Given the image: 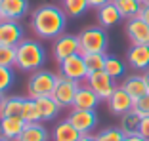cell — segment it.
<instances>
[{
	"instance_id": "1",
	"label": "cell",
	"mask_w": 149,
	"mask_h": 141,
	"mask_svg": "<svg viewBox=\"0 0 149 141\" xmlns=\"http://www.w3.org/2000/svg\"><path fill=\"white\" fill-rule=\"evenodd\" d=\"M65 25L67 15L61 6L46 4L31 13V29L42 40H56L59 35L65 32Z\"/></svg>"
},
{
	"instance_id": "2",
	"label": "cell",
	"mask_w": 149,
	"mask_h": 141,
	"mask_svg": "<svg viewBox=\"0 0 149 141\" xmlns=\"http://www.w3.org/2000/svg\"><path fill=\"white\" fill-rule=\"evenodd\" d=\"M46 63V50L35 38H25L19 46H15V67L21 70H35L42 69Z\"/></svg>"
},
{
	"instance_id": "3",
	"label": "cell",
	"mask_w": 149,
	"mask_h": 141,
	"mask_svg": "<svg viewBox=\"0 0 149 141\" xmlns=\"http://www.w3.org/2000/svg\"><path fill=\"white\" fill-rule=\"evenodd\" d=\"M57 84V75L48 69H38L31 73L29 80H27V95L31 99H38V97L52 95Z\"/></svg>"
},
{
	"instance_id": "4",
	"label": "cell",
	"mask_w": 149,
	"mask_h": 141,
	"mask_svg": "<svg viewBox=\"0 0 149 141\" xmlns=\"http://www.w3.org/2000/svg\"><path fill=\"white\" fill-rule=\"evenodd\" d=\"M80 42V53H107V46H109V38L103 27H86L79 35Z\"/></svg>"
},
{
	"instance_id": "5",
	"label": "cell",
	"mask_w": 149,
	"mask_h": 141,
	"mask_svg": "<svg viewBox=\"0 0 149 141\" xmlns=\"http://www.w3.org/2000/svg\"><path fill=\"white\" fill-rule=\"evenodd\" d=\"M79 86L80 82H77V80H71L63 75H57V84H56L52 97L57 101V105L61 109H73V101H74L77 92H79Z\"/></svg>"
},
{
	"instance_id": "6",
	"label": "cell",
	"mask_w": 149,
	"mask_h": 141,
	"mask_svg": "<svg viewBox=\"0 0 149 141\" xmlns=\"http://www.w3.org/2000/svg\"><path fill=\"white\" fill-rule=\"evenodd\" d=\"M59 67V73L57 75H63L71 80H77V82H86L88 78V69L86 63H84V55L82 53H74L71 57L63 59V61L57 63Z\"/></svg>"
},
{
	"instance_id": "7",
	"label": "cell",
	"mask_w": 149,
	"mask_h": 141,
	"mask_svg": "<svg viewBox=\"0 0 149 141\" xmlns=\"http://www.w3.org/2000/svg\"><path fill=\"white\" fill-rule=\"evenodd\" d=\"M86 84L96 92V95L101 101H107L111 93L117 90V82L113 76H109L105 70H97V73H90L86 78Z\"/></svg>"
},
{
	"instance_id": "8",
	"label": "cell",
	"mask_w": 149,
	"mask_h": 141,
	"mask_svg": "<svg viewBox=\"0 0 149 141\" xmlns=\"http://www.w3.org/2000/svg\"><path fill=\"white\" fill-rule=\"evenodd\" d=\"M52 53L56 61H63V59L71 57L74 53H80V42H79V35H59L56 40H54L52 46Z\"/></svg>"
},
{
	"instance_id": "9",
	"label": "cell",
	"mask_w": 149,
	"mask_h": 141,
	"mask_svg": "<svg viewBox=\"0 0 149 141\" xmlns=\"http://www.w3.org/2000/svg\"><path fill=\"white\" fill-rule=\"evenodd\" d=\"M23 40H25V35H23V27L19 25V21H10V19L0 21V44L15 48Z\"/></svg>"
},
{
	"instance_id": "10",
	"label": "cell",
	"mask_w": 149,
	"mask_h": 141,
	"mask_svg": "<svg viewBox=\"0 0 149 141\" xmlns=\"http://www.w3.org/2000/svg\"><path fill=\"white\" fill-rule=\"evenodd\" d=\"M69 122L73 124L74 128L79 130L80 133H92V130L97 126V115L96 111H80V109H71L69 113Z\"/></svg>"
},
{
	"instance_id": "11",
	"label": "cell",
	"mask_w": 149,
	"mask_h": 141,
	"mask_svg": "<svg viewBox=\"0 0 149 141\" xmlns=\"http://www.w3.org/2000/svg\"><path fill=\"white\" fill-rule=\"evenodd\" d=\"M107 107H109V111L113 115L123 116L124 113H130V111L134 109V99L128 95V92L123 86H117V90H115V92L111 93V97L107 99Z\"/></svg>"
},
{
	"instance_id": "12",
	"label": "cell",
	"mask_w": 149,
	"mask_h": 141,
	"mask_svg": "<svg viewBox=\"0 0 149 141\" xmlns=\"http://www.w3.org/2000/svg\"><path fill=\"white\" fill-rule=\"evenodd\" d=\"M124 32L132 44H149V23H145L141 17L126 19Z\"/></svg>"
},
{
	"instance_id": "13",
	"label": "cell",
	"mask_w": 149,
	"mask_h": 141,
	"mask_svg": "<svg viewBox=\"0 0 149 141\" xmlns=\"http://www.w3.org/2000/svg\"><path fill=\"white\" fill-rule=\"evenodd\" d=\"M126 63L134 70H147L149 69V44H132L126 53Z\"/></svg>"
},
{
	"instance_id": "14",
	"label": "cell",
	"mask_w": 149,
	"mask_h": 141,
	"mask_svg": "<svg viewBox=\"0 0 149 141\" xmlns=\"http://www.w3.org/2000/svg\"><path fill=\"white\" fill-rule=\"evenodd\" d=\"M101 99L96 95V92H94L88 84H80L79 86V92H77V95H74V101H73V109H80V111H96L97 103H100Z\"/></svg>"
},
{
	"instance_id": "15",
	"label": "cell",
	"mask_w": 149,
	"mask_h": 141,
	"mask_svg": "<svg viewBox=\"0 0 149 141\" xmlns=\"http://www.w3.org/2000/svg\"><path fill=\"white\" fill-rule=\"evenodd\" d=\"M25 128V120L21 118V115L15 116H2L0 118V135L8 141H15L19 137V133Z\"/></svg>"
},
{
	"instance_id": "16",
	"label": "cell",
	"mask_w": 149,
	"mask_h": 141,
	"mask_svg": "<svg viewBox=\"0 0 149 141\" xmlns=\"http://www.w3.org/2000/svg\"><path fill=\"white\" fill-rule=\"evenodd\" d=\"M0 6H2V13H4V19L10 21H19L29 13V0H0Z\"/></svg>"
},
{
	"instance_id": "17",
	"label": "cell",
	"mask_w": 149,
	"mask_h": 141,
	"mask_svg": "<svg viewBox=\"0 0 149 141\" xmlns=\"http://www.w3.org/2000/svg\"><path fill=\"white\" fill-rule=\"evenodd\" d=\"M50 132L46 130L44 122H25V128L15 141H48Z\"/></svg>"
},
{
	"instance_id": "18",
	"label": "cell",
	"mask_w": 149,
	"mask_h": 141,
	"mask_svg": "<svg viewBox=\"0 0 149 141\" xmlns=\"http://www.w3.org/2000/svg\"><path fill=\"white\" fill-rule=\"evenodd\" d=\"M120 86L126 90L128 95H130L134 101H136L138 97L149 93L147 84H145V78H143V73H141V75H130V76H126V78L120 82Z\"/></svg>"
},
{
	"instance_id": "19",
	"label": "cell",
	"mask_w": 149,
	"mask_h": 141,
	"mask_svg": "<svg viewBox=\"0 0 149 141\" xmlns=\"http://www.w3.org/2000/svg\"><path fill=\"white\" fill-rule=\"evenodd\" d=\"M82 133L69 122V118L59 120L52 130V141H79Z\"/></svg>"
},
{
	"instance_id": "20",
	"label": "cell",
	"mask_w": 149,
	"mask_h": 141,
	"mask_svg": "<svg viewBox=\"0 0 149 141\" xmlns=\"http://www.w3.org/2000/svg\"><path fill=\"white\" fill-rule=\"evenodd\" d=\"M36 105H38L42 122H50V120H54L57 115H59V111H61V107L57 105V101L54 99L52 95L38 97V99H36Z\"/></svg>"
},
{
	"instance_id": "21",
	"label": "cell",
	"mask_w": 149,
	"mask_h": 141,
	"mask_svg": "<svg viewBox=\"0 0 149 141\" xmlns=\"http://www.w3.org/2000/svg\"><path fill=\"white\" fill-rule=\"evenodd\" d=\"M120 19H123V15H120V12L117 10V6H115L113 2L97 8V21H100V25L103 27V29L117 25Z\"/></svg>"
},
{
	"instance_id": "22",
	"label": "cell",
	"mask_w": 149,
	"mask_h": 141,
	"mask_svg": "<svg viewBox=\"0 0 149 141\" xmlns=\"http://www.w3.org/2000/svg\"><path fill=\"white\" fill-rule=\"evenodd\" d=\"M113 4L120 12L123 19H132V17H140L143 2L141 0H113Z\"/></svg>"
},
{
	"instance_id": "23",
	"label": "cell",
	"mask_w": 149,
	"mask_h": 141,
	"mask_svg": "<svg viewBox=\"0 0 149 141\" xmlns=\"http://www.w3.org/2000/svg\"><path fill=\"white\" fill-rule=\"evenodd\" d=\"M61 8L67 17H80L90 8L88 0H61Z\"/></svg>"
},
{
	"instance_id": "24",
	"label": "cell",
	"mask_w": 149,
	"mask_h": 141,
	"mask_svg": "<svg viewBox=\"0 0 149 141\" xmlns=\"http://www.w3.org/2000/svg\"><path fill=\"white\" fill-rule=\"evenodd\" d=\"M140 120H141V116H138L134 111H130V113H124V115L120 116V124H118V128L123 130L124 135L138 133V128H140Z\"/></svg>"
},
{
	"instance_id": "25",
	"label": "cell",
	"mask_w": 149,
	"mask_h": 141,
	"mask_svg": "<svg viewBox=\"0 0 149 141\" xmlns=\"http://www.w3.org/2000/svg\"><path fill=\"white\" fill-rule=\"evenodd\" d=\"M21 118L25 120V122H42L38 105H36V99H31V97H25V99H23Z\"/></svg>"
},
{
	"instance_id": "26",
	"label": "cell",
	"mask_w": 149,
	"mask_h": 141,
	"mask_svg": "<svg viewBox=\"0 0 149 141\" xmlns=\"http://www.w3.org/2000/svg\"><path fill=\"white\" fill-rule=\"evenodd\" d=\"M103 70H105L109 76H113L115 80L123 78L124 76V70H126V65H124L123 61L118 57H115V55H107L105 59V67H103Z\"/></svg>"
},
{
	"instance_id": "27",
	"label": "cell",
	"mask_w": 149,
	"mask_h": 141,
	"mask_svg": "<svg viewBox=\"0 0 149 141\" xmlns=\"http://www.w3.org/2000/svg\"><path fill=\"white\" fill-rule=\"evenodd\" d=\"M105 59H107V53H84V63H86L88 75L90 73H97V70H103Z\"/></svg>"
},
{
	"instance_id": "28",
	"label": "cell",
	"mask_w": 149,
	"mask_h": 141,
	"mask_svg": "<svg viewBox=\"0 0 149 141\" xmlns=\"http://www.w3.org/2000/svg\"><path fill=\"white\" fill-rule=\"evenodd\" d=\"M23 99H25V97L10 95L8 101H6V105H4V109H2V113H0V118H2V116H15V115H21Z\"/></svg>"
},
{
	"instance_id": "29",
	"label": "cell",
	"mask_w": 149,
	"mask_h": 141,
	"mask_svg": "<svg viewBox=\"0 0 149 141\" xmlns=\"http://www.w3.org/2000/svg\"><path fill=\"white\" fill-rule=\"evenodd\" d=\"M15 82V73L12 67H0V92L6 93Z\"/></svg>"
},
{
	"instance_id": "30",
	"label": "cell",
	"mask_w": 149,
	"mask_h": 141,
	"mask_svg": "<svg viewBox=\"0 0 149 141\" xmlns=\"http://www.w3.org/2000/svg\"><path fill=\"white\" fill-rule=\"evenodd\" d=\"M0 67H15V48L0 44Z\"/></svg>"
},
{
	"instance_id": "31",
	"label": "cell",
	"mask_w": 149,
	"mask_h": 141,
	"mask_svg": "<svg viewBox=\"0 0 149 141\" xmlns=\"http://www.w3.org/2000/svg\"><path fill=\"white\" fill-rule=\"evenodd\" d=\"M97 141H124V133L120 128H105L96 133Z\"/></svg>"
},
{
	"instance_id": "32",
	"label": "cell",
	"mask_w": 149,
	"mask_h": 141,
	"mask_svg": "<svg viewBox=\"0 0 149 141\" xmlns=\"http://www.w3.org/2000/svg\"><path fill=\"white\" fill-rule=\"evenodd\" d=\"M134 113H136L138 116H149V93H145V95L138 97L136 101H134Z\"/></svg>"
},
{
	"instance_id": "33",
	"label": "cell",
	"mask_w": 149,
	"mask_h": 141,
	"mask_svg": "<svg viewBox=\"0 0 149 141\" xmlns=\"http://www.w3.org/2000/svg\"><path fill=\"white\" fill-rule=\"evenodd\" d=\"M138 133H140L143 139L149 141V116H143L140 120V128H138Z\"/></svg>"
},
{
	"instance_id": "34",
	"label": "cell",
	"mask_w": 149,
	"mask_h": 141,
	"mask_svg": "<svg viewBox=\"0 0 149 141\" xmlns=\"http://www.w3.org/2000/svg\"><path fill=\"white\" fill-rule=\"evenodd\" d=\"M140 17L143 19L145 23H149V0H145L143 6H141V12H140Z\"/></svg>"
},
{
	"instance_id": "35",
	"label": "cell",
	"mask_w": 149,
	"mask_h": 141,
	"mask_svg": "<svg viewBox=\"0 0 149 141\" xmlns=\"http://www.w3.org/2000/svg\"><path fill=\"white\" fill-rule=\"evenodd\" d=\"M109 2H113V0H88V4H90V8H101V6L109 4Z\"/></svg>"
},
{
	"instance_id": "36",
	"label": "cell",
	"mask_w": 149,
	"mask_h": 141,
	"mask_svg": "<svg viewBox=\"0 0 149 141\" xmlns=\"http://www.w3.org/2000/svg\"><path fill=\"white\" fill-rule=\"evenodd\" d=\"M124 141H147L140 135V133H132V135H124Z\"/></svg>"
},
{
	"instance_id": "37",
	"label": "cell",
	"mask_w": 149,
	"mask_h": 141,
	"mask_svg": "<svg viewBox=\"0 0 149 141\" xmlns=\"http://www.w3.org/2000/svg\"><path fill=\"white\" fill-rule=\"evenodd\" d=\"M79 141H97V137L94 133H84V135H80Z\"/></svg>"
},
{
	"instance_id": "38",
	"label": "cell",
	"mask_w": 149,
	"mask_h": 141,
	"mask_svg": "<svg viewBox=\"0 0 149 141\" xmlns=\"http://www.w3.org/2000/svg\"><path fill=\"white\" fill-rule=\"evenodd\" d=\"M6 101H8V95H6V93H2V92H0V113H2V109H4Z\"/></svg>"
},
{
	"instance_id": "39",
	"label": "cell",
	"mask_w": 149,
	"mask_h": 141,
	"mask_svg": "<svg viewBox=\"0 0 149 141\" xmlns=\"http://www.w3.org/2000/svg\"><path fill=\"white\" fill-rule=\"evenodd\" d=\"M143 78H145V84H147V90H149V69L143 70Z\"/></svg>"
},
{
	"instance_id": "40",
	"label": "cell",
	"mask_w": 149,
	"mask_h": 141,
	"mask_svg": "<svg viewBox=\"0 0 149 141\" xmlns=\"http://www.w3.org/2000/svg\"><path fill=\"white\" fill-rule=\"evenodd\" d=\"M4 19V13H2V6H0V21Z\"/></svg>"
},
{
	"instance_id": "41",
	"label": "cell",
	"mask_w": 149,
	"mask_h": 141,
	"mask_svg": "<svg viewBox=\"0 0 149 141\" xmlns=\"http://www.w3.org/2000/svg\"><path fill=\"white\" fill-rule=\"evenodd\" d=\"M0 141H8V139H4V137H2V135H0Z\"/></svg>"
},
{
	"instance_id": "42",
	"label": "cell",
	"mask_w": 149,
	"mask_h": 141,
	"mask_svg": "<svg viewBox=\"0 0 149 141\" xmlns=\"http://www.w3.org/2000/svg\"><path fill=\"white\" fill-rule=\"evenodd\" d=\"M141 2H145V0H141Z\"/></svg>"
}]
</instances>
